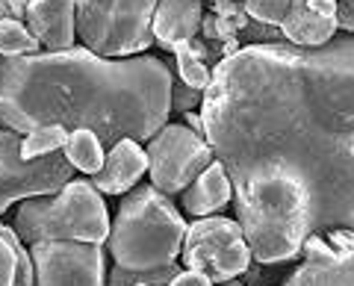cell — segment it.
<instances>
[{
    "instance_id": "d6986e66",
    "label": "cell",
    "mask_w": 354,
    "mask_h": 286,
    "mask_svg": "<svg viewBox=\"0 0 354 286\" xmlns=\"http://www.w3.org/2000/svg\"><path fill=\"white\" fill-rule=\"evenodd\" d=\"M41 41L21 21H0V57H30L39 53Z\"/></svg>"
},
{
    "instance_id": "9c48e42d",
    "label": "cell",
    "mask_w": 354,
    "mask_h": 286,
    "mask_svg": "<svg viewBox=\"0 0 354 286\" xmlns=\"http://www.w3.org/2000/svg\"><path fill=\"white\" fill-rule=\"evenodd\" d=\"M145 153L151 183L169 198L183 192L195 178H201L216 160V151L207 136L195 133L189 124H165L157 136L148 139Z\"/></svg>"
},
{
    "instance_id": "4fadbf2b",
    "label": "cell",
    "mask_w": 354,
    "mask_h": 286,
    "mask_svg": "<svg viewBox=\"0 0 354 286\" xmlns=\"http://www.w3.org/2000/svg\"><path fill=\"white\" fill-rule=\"evenodd\" d=\"M24 24L48 50H68L77 39L74 0H30Z\"/></svg>"
},
{
    "instance_id": "7a4b0ae2",
    "label": "cell",
    "mask_w": 354,
    "mask_h": 286,
    "mask_svg": "<svg viewBox=\"0 0 354 286\" xmlns=\"http://www.w3.org/2000/svg\"><path fill=\"white\" fill-rule=\"evenodd\" d=\"M171 71L151 53L106 59L88 48L0 59V127L92 130L104 145L148 142L169 124Z\"/></svg>"
},
{
    "instance_id": "cb8c5ba5",
    "label": "cell",
    "mask_w": 354,
    "mask_h": 286,
    "mask_svg": "<svg viewBox=\"0 0 354 286\" xmlns=\"http://www.w3.org/2000/svg\"><path fill=\"white\" fill-rule=\"evenodd\" d=\"M30 0H0V21H24Z\"/></svg>"
},
{
    "instance_id": "ac0fdd59",
    "label": "cell",
    "mask_w": 354,
    "mask_h": 286,
    "mask_svg": "<svg viewBox=\"0 0 354 286\" xmlns=\"http://www.w3.org/2000/svg\"><path fill=\"white\" fill-rule=\"evenodd\" d=\"M171 53L177 57V74H180V80L186 86H192V89L207 92L209 80H213V68H209V65L198 57V50H195L192 41H180V45H177Z\"/></svg>"
},
{
    "instance_id": "5bb4252c",
    "label": "cell",
    "mask_w": 354,
    "mask_h": 286,
    "mask_svg": "<svg viewBox=\"0 0 354 286\" xmlns=\"http://www.w3.org/2000/svg\"><path fill=\"white\" fill-rule=\"evenodd\" d=\"M145 171H148V153L139 148L136 139H121L109 148L104 169L92 174V186L101 195H124L136 189V183Z\"/></svg>"
},
{
    "instance_id": "ffe728a7",
    "label": "cell",
    "mask_w": 354,
    "mask_h": 286,
    "mask_svg": "<svg viewBox=\"0 0 354 286\" xmlns=\"http://www.w3.org/2000/svg\"><path fill=\"white\" fill-rule=\"evenodd\" d=\"M65 142H68V130L62 124H44V127H36L32 133L24 136L21 142V153L24 157H48V153H57L65 148Z\"/></svg>"
},
{
    "instance_id": "7402d4cb",
    "label": "cell",
    "mask_w": 354,
    "mask_h": 286,
    "mask_svg": "<svg viewBox=\"0 0 354 286\" xmlns=\"http://www.w3.org/2000/svg\"><path fill=\"white\" fill-rule=\"evenodd\" d=\"M18 254L12 248V225L0 222V286H15Z\"/></svg>"
},
{
    "instance_id": "8992f818",
    "label": "cell",
    "mask_w": 354,
    "mask_h": 286,
    "mask_svg": "<svg viewBox=\"0 0 354 286\" xmlns=\"http://www.w3.org/2000/svg\"><path fill=\"white\" fill-rule=\"evenodd\" d=\"M83 48L106 59L139 57L153 45V12L160 0H74Z\"/></svg>"
},
{
    "instance_id": "d4e9b609",
    "label": "cell",
    "mask_w": 354,
    "mask_h": 286,
    "mask_svg": "<svg viewBox=\"0 0 354 286\" xmlns=\"http://www.w3.org/2000/svg\"><path fill=\"white\" fill-rule=\"evenodd\" d=\"M169 286H213V280H209L207 274H201V271L186 269V271H177Z\"/></svg>"
},
{
    "instance_id": "44dd1931",
    "label": "cell",
    "mask_w": 354,
    "mask_h": 286,
    "mask_svg": "<svg viewBox=\"0 0 354 286\" xmlns=\"http://www.w3.org/2000/svg\"><path fill=\"white\" fill-rule=\"evenodd\" d=\"M245 12L260 24L281 30L286 12H290V0H245Z\"/></svg>"
},
{
    "instance_id": "f546056e",
    "label": "cell",
    "mask_w": 354,
    "mask_h": 286,
    "mask_svg": "<svg viewBox=\"0 0 354 286\" xmlns=\"http://www.w3.org/2000/svg\"><path fill=\"white\" fill-rule=\"evenodd\" d=\"M213 3H216V0H213Z\"/></svg>"
},
{
    "instance_id": "3957f363",
    "label": "cell",
    "mask_w": 354,
    "mask_h": 286,
    "mask_svg": "<svg viewBox=\"0 0 354 286\" xmlns=\"http://www.w3.org/2000/svg\"><path fill=\"white\" fill-rule=\"evenodd\" d=\"M234 204L254 263L278 266L301 257L313 233V207L298 174L286 169L251 171L234 180Z\"/></svg>"
},
{
    "instance_id": "4316f807",
    "label": "cell",
    "mask_w": 354,
    "mask_h": 286,
    "mask_svg": "<svg viewBox=\"0 0 354 286\" xmlns=\"http://www.w3.org/2000/svg\"><path fill=\"white\" fill-rule=\"evenodd\" d=\"M183 124H189L195 133H201L207 136V124H204V115H198V113H183Z\"/></svg>"
},
{
    "instance_id": "6da1fadb",
    "label": "cell",
    "mask_w": 354,
    "mask_h": 286,
    "mask_svg": "<svg viewBox=\"0 0 354 286\" xmlns=\"http://www.w3.org/2000/svg\"><path fill=\"white\" fill-rule=\"evenodd\" d=\"M201 115L230 180L286 169L310 192L313 233L354 230V36L245 45L213 65Z\"/></svg>"
},
{
    "instance_id": "9a60e30c",
    "label": "cell",
    "mask_w": 354,
    "mask_h": 286,
    "mask_svg": "<svg viewBox=\"0 0 354 286\" xmlns=\"http://www.w3.org/2000/svg\"><path fill=\"white\" fill-rule=\"evenodd\" d=\"M204 0H160L153 12V41L165 50H174L180 41L201 36Z\"/></svg>"
},
{
    "instance_id": "5b68a950",
    "label": "cell",
    "mask_w": 354,
    "mask_h": 286,
    "mask_svg": "<svg viewBox=\"0 0 354 286\" xmlns=\"http://www.w3.org/2000/svg\"><path fill=\"white\" fill-rule=\"evenodd\" d=\"M12 227L27 245L39 239H80L104 245L113 222L101 192L86 180H71L53 195L21 201Z\"/></svg>"
},
{
    "instance_id": "2e32d148",
    "label": "cell",
    "mask_w": 354,
    "mask_h": 286,
    "mask_svg": "<svg viewBox=\"0 0 354 286\" xmlns=\"http://www.w3.org/2000/svg\"><path fill=\"white\" fill-rule=\"evenodd\" d=\"M180 195H183L180 198L183 213L204 218L209 213L221 210V207L234 198V180H230V171L225 169V162L213 160V166H209L201 178H195Z\"/></svg>"
},
{
    "instance_id": "ba28073f",
    "label": "cell",
    "mask_w": 354,
    "mask_h": 286,
    "mask_svg": "<svg viewBox=\"0 0 354 286\" xmlns=\"http://www.w3.org/2000/svg\"><path fill=\"white\" fill-rule=\"evenodd\" d=\"M251 248L245 242L239 222L218 216H204L186 227L180 263L192 271L207 274L213 283L234 280L236 274L248 271L251 266Z\"/></svg>"
},
{
    "instance_id": "e0dca14e",
    "label": "cell",
    "mask_w": 354,
    "mask_h": 286,
    "mask_svg": "<svg viewBox=\"0 0 354 286\" xmlns=\"http://www.w3.org/2000/svg\"><path fill=\"white\" fill-rule=\"evenodd\" d=\"M62 151H65V157L71 160V166L83 174H97L106 162L104 142L97 139V133H92V130H71Z\"/></svg>"
},
{
    "instance_id": "7c38bea8",
    "label": "cell",
    "mask_w": 354,
    "mask_h": 286,
    "mask_svg": "<svg viewBox=\"0 0 354 286\" xmlns=\"http://www.w3.org/2000/svg\"><path fill=\"white\" fill-rule=\"evenodd\" d=\"M337 0H290L281 36L298 48H319L328 45L337 36Z\"/></svg>"
},
{
    "instance_id": "603a6c76",
    "label": "cell",
    "mask_w": 354,
    "mask_h": 286,
    "mask_svg": "<svg viewBox=\"0 0 354 286\" xmlns=\"http://www.w3.org/2000/svg\"><path fill=\"white\" fill-rule=\"evenodd\" d=\"M198 104H204L201 89H192V86H186V83L171 89V109H177V113H192Z\"/></svg>"
},
{
    "instance_id": "f1b7e54d",
    "label": "cell",
    "mask_w": 354,
    "mask_h": 286,
    "mask_svg": "<svg viewBox=\"0 0 354 286\" xmlns=\"http://www.w3.org/2000/svg\"><path fill=\"white\" fill-rule=\"evenodd\" d=\"M139 286H151V283H139Z\"/></svg>"
},
{
    "instance_id": "277c9868",
    "label": "cell",
    "mask_w": 354,
    "mask_h": 286,
    "mask_svg": "<svg viewBox=\"0 0 354 286\" xmlns=\"http://www.w3.org/2000/svg\"><path fill=\"white\" fill-rule=\"evenodd\" d=\"M186 225L177 207L157 186H136L121 201L109 227V254L133 271H157L174 266L183 251Z\"/></svg>"
},
{
    "instance_id": "8fae6325",
    "label": "cell",
    "mask_w": 354,
    "mask_h": 286,
    "mask_svg": "<svg viewBox=\"0 0 354 286\" xmlns=\"http://www.w3.org/2000/svg\"><path fill=\"white\" fill-rule=\"evenodd\" d=\"M301 257L304 263L281 286H354V230L310 233Z\"/></svg>"
},
{
    "instance_id": "83f0119b",
    "label": "cell",
    "mask_w": 354,
    "mask_h": 286,
    "mask_svg": "<svg viewBox=\"0 0 354 286\" xmlns=\"http://www.w3.org/2000/svg\"><path fill=\"white\" fill-rule=\"evenodd\" d=\"M218 286H245V283H239V280H225V283H218Z\"/></svg>"
},
{
    "instance_id": "52a82bcc",
    "label": "cell",
    "mask_w": 354,
    "mask_h": 286,
    "mask_svg": "<svg viewBox=\"0 0 354 286\" xmlns=\"http://www.w3.org/2000/svg\"><path fill=\"white\" fill-rule=\"evenodd\" d=\"M21 133L0 127V216L15 201L59 192L65 183L74 180L77 171L65 151L30 160L21 153Z\"/></svg>"
},
{
    "instance_id": "30bf717a",
    "label": "cell",
    "mask_w": 354,
    "mask_h": 286,
    "mask_svg": "<svg viewBox=\"0 0 354 286\" xmlns=\"http://www.w3.org/2000/svg\"><path fill=\"white\" fill-rule=\"evenodd\" d=\"M36 263V286H106L101 242L39 239L30 245Z\"/></svg>"
},
{
    "instance_id": "484cf974",
    "label": "cell",
    "mask_w": 354,
    "mask_h": 286,
    "mask_svg": "<svg viewBox=\"0 0 354 286\" xmlns=\"http://www.w3.org/2000/svg\"><path fill=\"white\" fill-rule=\"evenodd\" d=\"M337 21L342 30L354 36V0H337Z\"/></svg>"
}]
</instances>
